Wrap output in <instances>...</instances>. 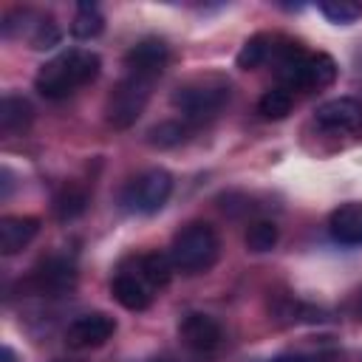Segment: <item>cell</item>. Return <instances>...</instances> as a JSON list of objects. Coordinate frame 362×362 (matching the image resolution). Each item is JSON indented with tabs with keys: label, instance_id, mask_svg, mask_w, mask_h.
Instances as JSON below:
<instances>
[{
	"label": "cell",
	"instance_id": "cell-2",
	"mask_svg": "<svg viewBox=\"0 0 362 362\" xmlns=\"http://www.w3.org/2000/svg\"><path fill=\"white\" fill-rule=\"evenodd\" d=\"M277 79L286 85V90H317L328 88L337 79V62L334 57L317 51L308 54L297 42L277 45Z\"/></svg>",
	"mask_w": 362,
	"mask_h": 362
},
{
	"label": "cell",
	"instance_id": "cell-7",
	"mask_svg": "<svg viewBox=\"0 0 362 362\" xmlns=\"http://www.w3.org/2000/svg\"><path fill=\"white\" fill-rule=\"evenodd\" d=\"M314 122H317V127L337 133V136H359L362 133V102H356L351 96L328 99L317 107Z\"/></svg>",
	"mask_w": 362,
	"mask_h": 362
},
{
	"label": "cell",
	"instance_id": "cell-28",
	"mask_svg": "<svg viewBox=\"0 0 362 362\" xmlns=\"http://www.w3.org/2000/svg\"><path fill=\"white\" fill-rule=\"evenodd\" d=\"M144 362H167V359H161V356H150V359H144Z\"/></svg>",
	"mask_w": 362,
	"mask_h": 362
},
{
	"label": "cell",
	"instance_id": "cell-5",
	"mask_svg": "<svg viewBox=\"0 0 362 362\" xmlns=\"http://www.w3.org/2000/svg\"><path fill=\"white\" fill-rule=\"evenodd\" d=\"M150 93H153V79L124 74V79L113 88V93L105 102L107 124L116 127V130H124V127L136 124V119L144 113V107L150 102Z\"/></svg>",
	"mask_w": 362,
	"mask_h": 362
},
{
	"label": "cell",
	"instance_id": "cell-27",
	"mask_svg": "<svg viewBox=\"0 0 362 362\" xmlns=\"http://www.w3.org/2000/svg\"><path fill=\"white\" fill-rule=\"evenodd\" d=\"M0 362H17V354H14L8 345H3V351H0Z\"/></svg>",
	"mask_w": 362,
	"mask_h": 362
},
{
	"label": "cell",
	"instance_id": "cell-1",
	"mask_svg": "<svg viewBox=\"0 0 362 362\" xmlns=\"http://www.w3.org/2000/svg\"><path fill=\"white\" fill-rule=\"evenodd\" d=\"M99 68H102L99 54L88 48H68L54 59H48L45 65H40L34 76V88L45 99H65L76 88L93 82L99 76Z\"/></svg>",
	"mask_w": 362,
	"mask_h": 362
},
{
	"label": "cell",
	"instance_id": "cell-6",
	"mask_svg": "<svg viewBox=\"0 0 362 362\" xmlns=\"http://www.w3.org/2000/svg\"><path fill=\"white\" fill-rule=\"evenodd\" d=\"M173 192V175L161 167H150L144 173H139L122 192V204L130 209V212H139V215H153L158 212L167 198Z\"/></svg>",
	"mask_w": 362,
	"mask_h": 362
},
{
	"label": "cell",
	"instance_id": "cell-11",
	"mask_svg": "<svg viewBox=\"0 0 362 362\" xmlns=\"http://www.w3.org/2000/svg\"><path fill=\"white\" fill-rule=\"evenodd\" d=\"M178 337H181V342H184L189 351H195V354H209V351H215V348L221 345L223 331H221V325H218L215 317L201 314V311H192V314H187V317L181 320Z\"/></svg>",
	"mask_w": 362,
	"mask_h": 362
},
{
	"label": "cell",
	"instance_id": "cell-24",
	"mask_svg": "<svg viewBox=\"0 0 362 362\" xmlns=\"http://www.w3.org/2000/svg\"><path fill=\"white\" fill-rule=\"evenodd\" d=\"M320 11L325 14V20L337 23V25H351L362 17V3L354 0H325L320 3Z\"/></svg>",
	"mask_w": 362,
	"mask_h": 362
},
{
	"label": "cell",
	"instance_id": "cell-23",
	"mask_svg": "<svg viewBox=\"0 0 362 362\" xmlns=\"http://www.w3.org/2000/svg\"><path fill=\"white\" fill-rule=\"evenodd\" d=\"M257 113H260L263 119H272V122L286 119V116L291 113V93H288L286 88H272V90H266V93L260 96V102H257Z\"/></svg>",
	"mask_w": 362,
	"mask_h": 362
},
{
	"label": "cell",
	"instance_id": "cell-8",
	"mask_svg": "<svg viewBox=\"0 0 362 362\" xmlns=\"http://www.w3.org/2000/svg\"><path fill=\"white\" fill-rule=\"evenodd\" d=\"M170 62V48L164 40L158 37H144L139 40L127 54H124V68L133 76H144V79H158L164 65Z\"/></svg>",
	"mask_w": 362,
	"mask_h": 362
},
{
	"label": "cell",
	"instance_id": "cell-10",
	"mask_svg": "<svg viewBox=\"0 0 362 362\" xmlns=\"http://www.w3.org/2000/svg\"><path fill=\"white\" fill-rule=\"evenodd\" d=\"M31 288L40 291V294H48V297H57V294H65L68 288H74L76 283V266L68 260V257H48L42 260L34 272H31Z\"/></svg>",
	"mask_w": 362,
	"mask_h": 362
},
{
	"label": "cell",
	"instance_id": "cell-21",
	"mask_svg": "<svg viewBox=\"0 0 362 362\" xmlns=\"http://www.w3.org/2000/svg\"><path fill=\"white\" fill-rule=\"evenodd\" d=\"M187 133H189V124L184 119H167V122L150 127L147 141L153 147H175L181 141H187Z\"/></svg>",
	"mask_w": 362,
	"mask_h": 362
},
{
	"label": "cell",
	"instance_id": "cell-14",
	"mask_svg": "<svg viewBox=\"0 0 362 362\" xmlns=\"http://www.w3.org/2000/svg\"><path fill=\"white\" fill-rule=\"evenodd\" d=\"M40 232V221L34 215H6L0 218V252L17 255L25 249Z\"/></svg>",
	"mask_w": 362,
	"mask_h": 362
},
{
	"label": "cell",
	"instance_id": "cell-20",
	"mask_svg": "<svg viewBox=\"0 0 362 362\" xmlns=\"http://www.w3.org/2000/svg\"><path fill=\"white\" fill-rule=\"evenodd\" d=\"M102 28H105L102 11H99L93 3H79V6H76V14H74V20H71V34H74L76 40H93V37L102 34Z\"/></svg>",
	"mask_w": 362,
	"mask_h": 362
},
{
	"label": "cell",
	"instance_id": "cell-22",
	"mask_svg": "<svg viewBox=\"0 0 362 362\" xmlns=\"http://www.w3.org/2000/svg\"><path fill=\"white\" fill-rule=\"evenodd\" d=\"M277 238H280V229H277V223L274 221H255V223H249V229H246V249L249 252H272L274 249V243H277Z\"/></svg>",
	"mask_w": 362,
	"mask_h": 362
},
{
	"label": "cell",
	"instance_id": "cell-3",
	"mask_svg": "<svg viewBox=\"0 0 362 362\" xmlns=\"http://www.w3.org/2000/svg\"><path fill=\"white\" fill-rule=\"evenodd\" d=\"M229 93H232L229 79L218 74H204V76H192L184 85H178L173 93V105L181 110L187 124H204L226 107Z\"/></svg>",
	"mask_w": 362,
	"mask_h": 362
},
{
	"label": "cell",
	"instance_id": "cell-12",
	"mask_svg": "<svg viewBox=\"0 0 362 362\" xmlns=\"http://www.w3.org/2000/svg\"><path fill=\"white\" fill-rule=\"evenodd\" d=\"M110 294L119 305H124L127 311H144L153 303V288L150 283L133 269V272H119L110 283Z\"/></svg>",
	"mask_w": 362,
	"mask_h": 362
},
{
	"label": "cell",
	"instance_id": "cell-29",
	"mask_svg": "<svg viewBox=\"0 0 362 362\" xmlns=\"http://www.w3.org/2000/svg\"><path fill=\"white\" fill-rule=\"evenodd\" d=\"M359 311H362V291H359Z\"/></svg>",
	"mask_w": 362,
	"mask_h": 362
},
{
	"label": "cell",
	"instance_id": "cell-19",
	"mask_svg": "<svg viewBox=\"0 0 362 362\" xmlns=\"http://www.w3.org/2000/svg\"><path fill=\"white\" fill-rule=\"evenodd\" d=\"M59 40H62V31H59V25H57V20L51 14H34L31 17V23H28V42H31V48L48 51V48L59 45Z\"/></svg>",
	"mask_w": 362,
	"mask_h": 362
},
{
	"label": "cell",
	"instance_id": "cell-15",
	"mask_svg": "<svg viewBox=\"0 0 362 362\" xmlns=\"http://www.w3.org/2000/svg\"><path fill=\"white\" fill-rule=\"evenodd\" d=\"M31 119H34V107L28 99L14 96V93L3 96V102H0V133L3 136L23 133L31 124Z\"/></svg>",
	"mask_w": 362,
	"mask_h": 362
},
{
	"label": "cell",
	"instance_id": "cell-26",
	"mask_svg": "<svg viewBox=\"0 0 362 362\" xmlns=\"http://www.w3.org/2000/svg\"><path fill=\"white\" fill-rule=\"evenodd\" d=\"M0 178H3V189H0V198L6 201V198L11 195V184H14V181H11V170H8V167H3V170H0Z\"/></svg>",
	"mask_w": 362,
	"mask_h": 362
},
{
	"label": "cell",
	"instance_id": "cell-4",
	"mask_svg": "<svg viewBox=\"0 0 362 362\" xmlns=\"http://www.w3.org/2000/svg\"><path fill=\"white\" fill-rule=\"evenodd\" d=\"M221 255V240L218 232L204 223V221H192L187 226H181L170 243V257L175 272L181 274H201L209 272L215 266Z\"/></svg>",
	"mask_w": 362,
	"mask_h": 362
},
{
	"label": "cell",
	"instance_id": "cell-17",
	"mask_svg": "<svg viewBox=\"0 0 362 362\" xmlns=\"http://www.w3.org/2000/svg\"><path fill=\"white\" fill-rule=\"evenodd\" d=\"M274 51H277V45H274V37H272V34H255V37H249V40L240 45L235 62H238V68H243V71H255V68H260Z\"/></svg>",
	"mask_w": 362,
	"mask_h": 362
},
{
	"label": "cell",
	"instance_id": "cell-18",
	"mask_svg": "<svg viewBox=\"0 0 362 362\" xmlns=\"http://www.w3.org/2000/svg\"><path fill=\"white\" fill-rule=\"evenodd\" d=\"M54 215L59 218V221H74V218H79L82 212H85V206H88V192L82 189V187H76V184H65L57 195H54Z\"/></svg>",
	"mask_w": 362,
	"mask_h": 362
},
{
	"label": "cell",
	"instance_id": "cell-25",
	"mask_svg": "<svg viewBox=\"0 0 362 362\" xmlns=\"http://www.w3.org/2000/svg\"><path fill=\"white\" fill-rule=\"evenodd\" d=\"M272 362H342V354L334 345L322 342V345H317L311 351H286V354H277Z\"/></svg>",
	"mask_w": 362,
	"mask_h": 362
},
{
	"label": "cell",
	"instance_id": "cell-9",
	"mask_svg": "<svg viewBox=\"0 0 362 362\" xmlns=\"http://www.w3.org/2000/svg\"><path fill=\"white\" fill-rule=\"evenodd\" d=\"M116 331V320L105 311H90V314H82L76 317L68 328H65V342L71 348H99L105 345Z\"/></svg>",
	"mask_w": 362,
	"mask_h": 362
},
{
	"label": "cell",
	"instance_id": "cell-16",
	"mask_svg": "<svg viewBox=\"0 0 362 362\" xmlns=\"http://www.w3.org/2000/svg\"><path fill=\"white\" fill-rule=\"evenodd\" d=\"M136 272H139V274L150 283V288L156 291V288H164V286L170 283L175 266H173L170 252H167V255H164V252H147V255H141V257L136 260Z\"/></svg>",
	"mask_w": 362,
	"mask_h": 362
},
{
	"label": "cell",
	"instance_id": "cell-13",
	"mask_svg": "<svg viewBox=\"0 0 362 362\" xmlns=\"http://www.w3.org/2000/svg\"><path fill=\"white\" fill-rule=\"evenodd\" d=\"M331 238L342 246H362V204L348 201L339 204L328 218Z\"/></svg>",
	"mask_w": 362,
	"mask_h": 362
}]
</instances>
